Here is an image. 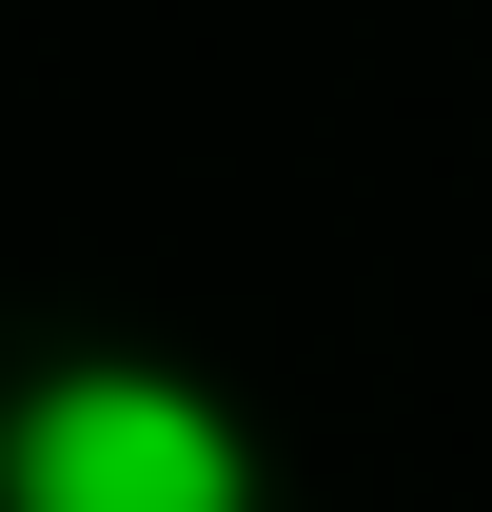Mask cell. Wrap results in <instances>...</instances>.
Here are the masks:
<instances>
[{
  "label": "cell",
  "mask_w": 492,
  "mask_h": 512,
  "mask_svg": "<svg viewBox=\"0 0 492 512\" xmlns=\"http://www.w3.org/2000/svg\"><path fill=\"white\" fill-rule=\"evenodd\" d=\"M0 512H256V434L158 355H60L0 414Z\"/></svg>",
  "instance_id": "obj_1"
}]
</instances>
